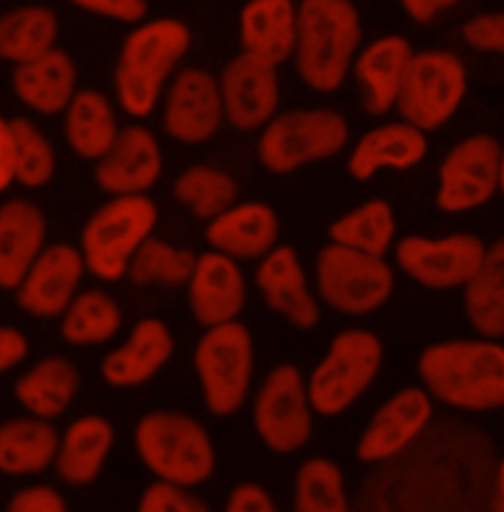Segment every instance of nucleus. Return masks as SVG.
Masks as SVG:
<instances>
[{
	"mask_svg": "<svg viewBox=\"0 0 504 512\" xmlns=\"http://www.w3.org/2000/svg\"><path fill=\"white\" fill-rule=\"evenodd\" d=\"M174 337L162 320L138 321L125 343L109 353L101 365V375L117 388L150 381L172 357Z\"/></svg>",
	"mask_w": 504,
	"mask_h": 512,
	"instance_id": "b1692460",
	"label": "nucleus"
},
{
	"mask_svg": "<svg viewBox=\"0 0 504 512\" xmlns=\"http://www.w3.org/2000/svg\"><path fill=\"white\" fill-rule=\"evenodd\" d=\"M95 178L103 192L136 195L150 190L162 174V150L144 127H126L97 160Z\"/></svg>",
	"mask_w": 504,
	"mask_h": 512,
	"instance_id": "6ab92c4d",
	"label": "nucleus"
},
{
	"mask_svg": "<svg viewBox=\"0 0 504 512\" xmlns=\"http://www.w3.org/2000/svg\"><path fill=\"white\" fill-rule=\"evenodd\" d=\"M363 44V20L353 0H300L294 62L317 93L337 91Z\"/></svg>",
	"mask_w": 504,
	"mask_h": 512,
	"instance_id": "f03ea898",
	"label": "nucleus"
},
{
	"mask_svg": "<svg viewBox=\"0 0 504 512\" xmlns=\"http://www.w3.org/2000/svg\"><path fill=\"white\" fill-rule=\"evenodd\" d=\"M256 286L266 306L296 329L310 331L317 327L321 320L319 304L308 288L300 256L294 247H274L262 258L256 270Z\"/></svg>",
	"mask_w": 504,
	"mask_h": 512,
	"instance_id": "a211bd4d",
	"label": "nucleus"
},
{
	"mask_svg": "<svg viewBox=\"0 0 504 512\" xmlns=\"http://www.w3.org/2000/svg\"><path fill=\"white\" fill-rule=\"evenodd\" d=\"M221 97L225 119L239 130L266 127L280 105L278 67L241 52L223 69Z\"/></svg>",
	"mask_w": 504,
	"mask_h": 512,
	"instance_id": "2eb2a0df",
	"label": "nucleus"
},
{
	"mask_svg": "<svg viewBox=\"0 0 504 512\" xmlns=\"http://www.w3.org/2000/svg\"><path fill=\"white\" fill-rule=\"evenodd\" d=\"M77 8L123 24H138L148 14L146 0H69Z\"/></svg>",
	"mask_w": 504,
	"mask_h": 512,
	"instance_id": "79ce46f5",
	"label": "nucleus"
},
{
	"mask_svg": "<svg viewBox=\"0 0 504 512\" xmlns=\"http://www.w3.org/2000/svg\"><path fill=\"white\" fill-rule=\"evenodd\" d=\"M280 235V221L272 207L260 201L233 205L209 221L207 243L235 260H252L268 255Z\"/></svg>",
	"mask_w": 504,
	"mask_h": 512,
	"instance_id": "4be33fe9",
	"label": "nucleus"
},
{
	"mask_svg": "<svg viewBox=\"0 0 504 512\" xmlns=\"http://www.w3.org/2000/svg\"><path fill=\"white\" fill-rule=\"evenodd\" d=\"M195 371L211 414H235L249 392L252 377V337L239 321L207 327L195 347Z\"/></svg>",
	"mask_w": 504,
	"mask_h": 512,
	"instance_id": "6e6552de",
	"label": "nucleus"
},
{
	"mask_svg": "<svg viewBox=\"0 0 504 512\" xmlns=\"http://www.w3.org/2000/svg\"><path fill=\"white\" fill-rule=\"evenodd\" d=\"M432 416V394L426 388L398 390L369 420L357 444V459L380 465L398 457L428 430Z\"/></svg>",
	"mask_w": 504,
	"mask_h": 512,
	"instance_id": "4468645a",
	"label": "nucleus"
},
{
	"mask_svg": "<svg viewBox=\"0 0 504 512\" xmlns=\"http://www.w3.org/2000/svg\"><path fill=\"white\" fill-rule=\"evenodd\" d=\"M191 46V30L178 18H156L136 26L123 42L115 89L130 117H148L160 93Z\"/></svg>",
	"mask_w": 504,
	"mask_h": 512,
	"instance_id": "7ed1b4c3",
	"label": "nucleus"
},
{
	"mask_svg": "<svg viewBox=\"0 0 504 512\" xmlns=\"http://www.w3.org/2000/svg\"><path fill=\"white\" fill-rule=\"evenodd\" d=\"M465 314L483 337H504V239L487 247L477 272L465 284Z\"/></svg>",
	"mask_w": 504,
	"mask_h": 512,
	"instance_id": "473e14b6",
	"label": "nucleus"
},
{
	"mask_svg": "<svg viewBox=\"0 0 504 512\" xmlns=\"http://www.w3.org/2000/svg\"><path fill=\"white\" fill-rule=\"evenodd\" d=\"M418 375L449 408L489 412L504 406V347L495 339H453L424 349Z\"/></svg>",
	"mask_w": 504,
	"mask_h": 512,
	"instance_id": "f257e3e1",
	"label": "nucleus"
},
{
	"mask_svg": "<svg viewBox=\"0 0 504 512\" xmlns=\"http://www.w3.org/2000/svg\"><path fill=\"white\" fill-rule=\"evenodd\" d=\"M140 512H207L209 507L195 495H191L188 487H182L172 481L158 479L150 483L138 503Z\"/></svg>",
	"mask_w": 504,
	"mask_h": 512,
	"instance_id": "ea45409f",
	"label": "nucleus"
},
{
	"mask_svg": "<svg viewBox=\"0 0 504 512\" xmlns=\"http://www.w3.org/2000/svg\"><path fill=\"white\" fill-rule=\"evenodd\" d=\"M412 56L410 40L398 34L382 36L359 50L353 73L361 105L371 117H382L396 107Z\"/></svg>",
	"mask_w": 504,
	"mask_h": 512,
	"instance_id": "412c9836",
	"label": "nucleus"
},
{
	"mask_svg": "<svg viewBox=\"0 0 504 512\" xmlns=\"http://www.w3.org/2000/svg\"><path fill=\"white\" fill-rule=\"evenodd\" d=\"M85 258L71 245L44 247L16 288L18 306L36 318L63 316L85 272Z\"/></svg>",
	"mask_w": 504,
	"mask_h": 512,
	"instance_id": "f3484780",
	"label": "nucleus"
},
{
	"mask_svg": "<svg viewBox=\"0 0 504 512\" xmlns=\"http://www.w3.org/2000/svg\"><path fill=\"white\" fill-rule=\"evenodd\" d=\"M235 180L211 166H191L174 184L176 199L203 221H213L237 201Z\"/></svg>",
	"mask_w": 504,
	"mask_h": 512,
	"instance_id": "c9c22d12",
	"label": "nucleus"
},
{
	"mask_svg": "<svg viewBox=\"0 0 504 512\" xmlns=\"http://www.w3.org/2000/svg\"><path fill=\"white\" fill-rule=\"evenodd\" d=\"M10 512H65L67 503L62 495L52 487H28L18 491L10 503Z\"/></svg>",
	"mask_w": 504,
	"mask_h": 512,
	"instance_id": "37998d69",
	"label": "nucleus"
},
{
	"mask_svg": "<svg viewBox=\"0 0 504 512\" xmlns=\"http://www.w3.org/2000/svg\"><path fill=\"white\" fill-rule=\"evenodd\" d=\"M317 290L339 314L367 316L392 296L394 274L382 256L331 241L317 255Z\"/></svg>",
	"mask_w": 504,
	"mask_h": 512,
	"instance_id": "1a4fd4ad",
	"label": "nucleus"
},
{
	"mask_svg": "<svg viewBox=\"0 0 504 512\" xmlns=\"http://www.w3.org/2000/svg\"><path fill=\"white\" fill-rule=\"evenodd\" d=\"M123 323L121 306L101 290L77 294L62 321V335L71 345H101L113 339Z\"/></svg>",
	"mask_w": 504,
	"mask_h": 512,
	"instance_id": "f704fd0d",
	"label": "nucleus"
},
{
	"mask_svg": "<svg viewBox=\"0 0 504 512\" xmlns=\"http://www.w3.org/2000/svg\"><path fill=\"white\" fill-rule=\"evenodd\" d=\"M349 140L347 119L331 109H294L276 115L260 136L258 160L278 176L333 158Z\"/></svg>",
	"mask_w": 504,
	"mask_h": 512,
	"instance_id": "423d86ee",
	"label": "nucleus"
},
{
	"mask_svg": "<svg viewBox=\"0 0 504 512\" xmlns=\"http://www.w3.org/2000/svg\"><path fill=\"white\" fill-rule=\"evenodd\" d=\"M142 463L158 479L195 487L215 471V449L207 430L188 414L156 410L146 414L134 432Z\"/></svg>",
	"mask_w": 504,
	"mask_h": 512,
	"instance_id": "20e7f679",
	"label": "nucleus"
},
{
	"mask_svg": "<svg viewBox=\"0 0 504 512\" xmlns=\"http://www.w3.org/2000/svg\"><path fill=\"white\" fill-rule=\"evenodd\" d=\"M394 235V209L384 199H369L367 203L341 215L329 227V237L333 243L375 256L388 253Z\"/></svg>",
	"mask_w": 504,
	"mask_h": 512,
	"instance_id": "72a5a7b5",
	"label": "nucleus"
},
{
	"mask_svg": "<svg viewBox=\"0 0 504 512\" xmlns=\"http://www.w3.org/2000/svg\"><path fill=\"white\" fill-rule=\"evenodd\" d=\"M188 284L191 314L205 327L237 320L245 308V278L231 256L219 251L197 256Z\"/></svg>",
	"mask_w": 504,
	"mask_h": 512,
	"instance_id": "aec40b11",
	"label": "nucleus"
},
{
	"mask_svg": "<svg viewBox=\"0 0 504 512\" xmlns=\"http://www.w3.org/2000/svg\"><path fill=\"white\" fill-rule=\"evenodd\" d=\"M156 221L158 209L146 195H115L91 215L83 229L81 255L85 266L105 282L123 278Z\"/></svg>",
	"mask_w": 504,
	"mask_h": 512,
	"instance_id": "39448f33",
	"label": "nucleus"
},
{
	"mask_svg": "<svg viewBox=\"0 0 504 512\" xmlns=\"http://www.w3.org/2000/svg\"><path fill=\"white\" fill-rule=\"evenodd\" d=\"M428 154L426 132L406 121L369 130L353 148L347 172L357 182L371 180L380 170H408Z\"/></svg>",
	"mask_w": 504,
	"mask_h": 512,
	"instance_id": "a878e982",
	"label": "nucleus"
},
{
	"mask_svg": "<svg viewBox=\"0 0 504 512\" xmlns=\"http://www.w3.org/2000/svg\"><path fill=\"white\" fill-rule=\"evenodd\" d=\"M467 93V69L445 50L414 52L396 109L402 121L432 132L443 127L459 111Z\"/></svg>",
	"mask_w": 504,
	"mask_h": 512,
	"instance_id": "9d476101",
	"label": "nucleus"
},
{
	"mask_svg": "<svg viewBox=\"0 0 504 512\" xmlns=\"http://www.w3.org/2000/svg\"><path fill=\"white\" fill-rule=\"evenodd\" d=\"M16 180V150L10 121L0 117V193Z\"/></svg>",
	"mask_w": 504,
	"mask_h": 512,
	"instance_id": "49530a36",
	"label": "nucleus"
},
{
	"mask_svg": "<svg viewBox=\"0 0 504 512\" xmlns=\"http://www.w3.org/2000/svg\"><path fill=\"white\" fill-rule=\"evenodd\" d=\"M225 119L219 81L205 69L188 67L172 83L164 127L182 144H201L213 138Z\"/></svg>",
	"mask_w": 504,
	"mask_h": 512,
	"instance_id": "dca6fc26",
	"label": "nucleus"
},
{
	"mask_svg": "<svg viewBox=\"0 0 504 512\" xmlns=\"http://www.w3.org/2000/svg\"><path fill=\"white\" fill-rule=\"evenodd\" d=\"M119 132L115 109L103 93L95 89L75 93L65 109V138L79 158H103Z\"/></svg>",
	"mask_w": 504,
	"mask_h": 512,
	"instance_id": "c756f323",
	"label": "nucleus"
},
{
	"mask_svg": "<svg viewBox=\"0 0 504 512\" xmlns=\"http://www.w3.org/2000/svg\"><path fill=\"white\" fill-rule=\"evenodd\" d=\"M195 264L197 256L193 251L148 237L132 258L128 274L138 286H182L188 284Z\"/></svg>",
	"mask_w": 504,
	"mask_h": 512,
	"instance_id": "4c0bfd02",
	"label": "nucleus"
},
{
	"mask_svg": "<svg viewBox=\"0 0 504 512\" xmlns=\"http://www.w3.org/2000/svg\"><path fill=\"white\" fill-rule=\"evenodd\" d=\"M60 448L56 428L38 416L0 424V473L24 477L44 473Z\"/></svg>",
	"mask_w": 504,
	"mask_h": 512,
	"instance_id": "c85d7f7f",
	"label": "nucleus"
},
{
	"mask_svg": "<svg viewBox=\"0 0 504 512\" xmlns=\"http://www.w3.org/2000/svg\"><path fill=\"white\" fill-rule=\"evenodd\" d=\"M308 384L294 365H278L268 373L254 402V428L266 448L288 455L304 448L314 430Z\"/></svg>",
	"mask_w": 504,
	"mask_h": 512,
	"instance_id": "9b49d317",
	"label": "nucleus"
},
{
	"mask_svg": "<svg viewBox=\"0 0 504 512\" xmlns=\"http://www.w3.org/2000/svg\"><path fill=\"white\" fill-rule=\"evenodd\" d=\"M298 512H345L349 499L341 467L331 459L314 457L300 465L294 487Z\"/></svg>",
	"mask_w": 504,
	"mask_h": 512,
	"instance_id": "e433bc0d",
	"label": "nucleus"
},
{
	"mask_svg": "<svg viewBox=\"0 0 504 512\" xmlns=\"http://www.w3.org/2000/svg\"><path fill=\"white\" fill-rule=\"evenodd\" d=\"M491 509L504 512V457L495 467L493 475V493H491Z\"/></svg>",
	"mask_w": 504,
	"mask_h": 512,
	"instance_id": "09e8293b",
	"label": "nucleus"
},
{
	"mask_svg": "<svg viewBox=\"0 0 504 512\" xmlns=\"http://www.w3.org/2000/svg\"><path fill=\"white\" fill-rule=\"evenodd\" d=\"M16 180L26 188H44L56 174V152L44 132L28 119H12Z\"/></svg>",
	"mask_w": 504,
	"mask_h": 512,
	"instance_id": "58836bf2",
	"label": "nucleus"
},
{
	"mask_svg": "<svg viewBox=\"0 0 504 512\" xmlns=\"http://www.w3.org/2000/svg\"><path fill=\"white\" fill-rule=\"evenodd\" d=\"M28 339L14 327L0 325V373L22 363L28 355Z\"/></svg>",
	"mask_w": 504,
	"mask_h": 512,
	"instance_id": "a18cd8bd",
	"label": "nucleus"
},
{
	"mask_svg": "<svg viewBox=\"0 0 504 512\" xmlns=\"http://www.w3.org/2000/svg\"><path fill=\"white\" fill-rule=\"evenodd\" d=\"M461 38L475 52L504 56V10L471 16L461 26Z\"/></svg>",
	"mask_w": 504,
	"mask_h": 512,
	"instance_id": "a19ab883",
	"label": "nucleus"
},
{
	"mask_svg": "<svg viewBox=\"0 0 504 512\" xmlns=\"http://www.w3.org/2000/svg\"><path fill=\"white\" fill-rule=\"evenodd\" d=\"M60 20L48 6H18L0 16V60L20 65L56 48Z\"/></svg>",
	"mask_w": 504,
	"mask_h": 512,
	"instance_id": "7c9ffc66",
	"label": "nucleus"
},
{
	"mask_svg": "<svg viewBox=\"0 0 504 512\" xmlns=\"http://www.w3.org/2000/svg\"><path fill=\"white\" fill-rule=\"evenodd\" d=\"M115 430L103 416H83L75 420L62 440L56 455V469L63 481L73 487L91 485L113 448Z\"/></svg>",
	"mask_w": 504,
	"mask_h": 512,
	"instance_id": "cd10ccee",
	"label": "nucleus"
},
{
	"mask_svg": "<svg viewBox=\"0 0 504 512\" xmlns=\"http://www.w3.org/2000/svg\"><path fill=\"white\" fill-rule=\"evenodd\" d=\"M499 190L503 192L504 195V152H503V162H501V182H499Z\"/></svg>",
	"mask_w": 504,
	"mask_h": 512,
	"instance_id": "8fccbe9b",
	"label": "nucleus"
},
{
	"mask_svg": "<svg viewBox=\"0 0 504 512\" xmlns=\"http://www.w3.org/2000/svg\"><path fill=\"white\" fill-rule=\"evenodd\" d=\"M77 69L67 52L60 48L48 54L14 65L12 89L16 97L40 115H58L75 97Z\"/></svg>",
	"mask_w": 504,
	"mask_h": 512,
	"instance_id": "bb28decb",
	"label": "nucleus"
},
{
	"mask_svg": "<svg viewBox=\"0 0 504 512\" xmlns=\"http://www.w3.org/2000/svg\"><path fill=\"white\" fill-rule=\"evenodd\" d=\"M503 146L491 134H473L457 142L440 166L436 205L445 213H463L485 205L501 182Z\"/></svg>",
	"mask_w": 504,
	"mask_h": 512,
	"instance_id": "f8f14e48",
	"label": "nucleus"
},
{
	"mask_svg": "<svg viewBox=\"0 0 504 512\" xmlns=\"http://www.w3.org/2000/svg\"><path fill=\"white\" fill-rule=\"evenodd\" d=\"M46 217L40 207L24 199L0 205V288L16 290L44 251Z\"/></svg>",
	"mask_w": 504,
	"mask_h": 512,
	"instance_id": "393cba45",
	"label": "nucleus"
},
{
	"mask_svg": "<svg viewBox=\"0 0 504 512\" xmlns=\"http://www.w3.org/2000/svg\"><path fill=\"white\" fill-rule=\"evenodd\" d=\"M79 390V371L65 357H46L24 373L16 384L18 402L44 420L58 418Z\"/></svg>",
	"mask_w": 504,
	"mask_h": 512,
	"instance_id": "2f4dec72",
	"label": "nucleus"
},
{
	"mask_svg": "<svg viewBox=\"0 0 504 512\" xmlns=\"http://www.w3.org/2000/svg\"><path fill=\"white\" fill-rule=\"evenodd\" d=\"M225 509L229 512H274L276 505L264 487L256 483H239L231 491Z\"/></svg>",
	"mask_w": 504,
	"mask_h": 512,
	"instance_id": "c03bdc74",
	"label": "nucleus"
},
{
	"mask_svg": "<svg viewBox=\"0 0 504 512\" xmlns=\"http://www.w3.org/2000/svg\"><path fill=\"white\" fill-rule=\"evenodd\" d=\"M485 251V243L471 233H453L441 239L410 235L396 245V262L420 286L451 290L473 278Z\"/></svg>",
	"mask_w": 504,
	"mask_h": 512,
	"instance_id": "ddd939ff",
	"label": "nucleus"
},
{
	"mask_svg": "<svg viewBox=\"0 0 504 512\" xmlns=\"http://www.w3.org/2000/svg\"><path fill=\"white\" fill-rule=\"evenodd\" d=\"M243 52L280 67L296 50L298 2L296 0H249L239 18Z\"/></svg>",
	"mask_w": 504,
	"mask_h": 512,
	"instance_id": "5701e85b",
	"label": "nucleus"
},
{
	"mask_svg": "<svg viewBox=\"0 0 504 512\" xmlns=\"http://www.w3.org/2000/svg\"><path fill=\"white\" fill-rule=\"evenodd\" d=\"M461 0H400L404 14L416 24H430L441 12L455 8Z\"/></svg>",
	"mask_w": 504,
	"mask_h": 512,
	"instance_id": "de8ad7c7",
	"label": "nucleus"
},
{
	"mask_svg": "<svg viewBox=\"0 0 504 512\" xmlns=\"http://www.w3.org/2000/svg\"><path fill=\"white\" fill-rule=\"evenodd\" d=\"M380 365L382 343L375 333L341 331L308 381L312 408L321 416L343 414L377 379Z\"/></svg>",
	"mask_w": 504,
	"mask_h": 512,
	"instance_id": "0eeeda50",
	"label": "nucleus"
}]
</instances>
